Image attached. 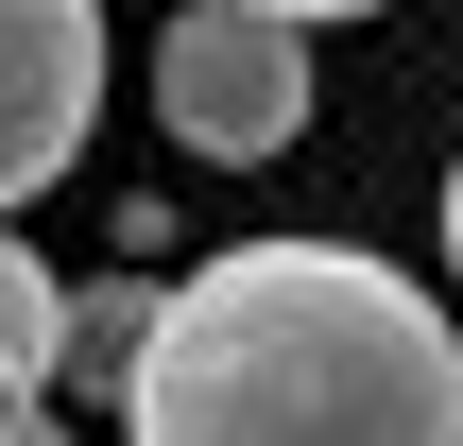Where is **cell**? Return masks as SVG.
<instances>
[{
	"label": "cell",
	"mask_w": 463,
	"mask_h": 446,
	"mask_svg": "<svg viewBox=\"0 0 463 446\" xmlns=\"http://www.w3.org/2000/svg\"><path fill=\"white\" fill-rule=\"evenodd\" d=\"M120 446H463V327L361 241H223L155 292Z\"/></svg>",
	"instance_id": "6da1fadb"
},
{
	"label": "cell",
	"mask_w": 463,
	"mask_h": 446,
	"mask_svg": "<svg viewBox=\"0 0 463 446\" xmlns=\"http://www.w3.org/2000/svg\"><path fill=\"white\" fill-rule=\"evenodd\" d=\"M155 120H172V155H206V172H275V155L309 138V34L258 17V0H189V17L155 34Z\"/></svg>",
	"instance_id": "7a4b0ae2"
},
{
	"label": "cell",
	"mask_w": 463,
	"mask_h": 446,
	"mask_svg": "<svg viewBox=\"0 0 463 446\" xmlns=\"http://www.w3.org/2000/svg\"><path fill=\"white\" fill-rule=\"evenodd\" d=\"M103 120V0H0V206H34Z\"/></svg>",
	"instance_id": "3957f363"
},
{
	"label": "cell",
	"mask_w": 463,
	"mask_h": 446,
	"mask_svg": "<svg viewBox=\"0 0 463 446\" xmlns=\"http://www.w3.org/2000/svg\"><path fill=\"white\" fill-rule=\"evenodd\" d=\"M137 344H155V275H86L69 327H52V395H120Z\"/></svg>",
	"instance_id": "277c9868"
},
{
	"label": "cell",
	"mask_w": 463,
	"mask_h": 446,
	"mask_svg": "<svg viewBox=\"0 0 463 446\" xmlns=\"http://www.w3.org/2000/svg\"><path fill=\"white\" fill-rule=\"evenodd\" d=\"M52 327H69V275L0 223V395H52Z\"/></svg>",
	"instance_id": "5b68a950"
},
{
	"label": "cell",
	"mask_w": 463,
	"mask_h": 446,
	"mask_svg": "<svg viewBox=\"0 0 463 446\" xmlns=\"http://www.w3.org/2000/svg\"><path fill=\"white\" fill-rule=\"evenodd\" d=\"M0 446H69V413L52 395H0Z\"/></svg>",
	"instance_id": "8992f818"
},
{
	"label": "cell",
	"mask_w": 463,
	"mask_h": 446,
	"mask_svg": "<svg viewBox=\"0 0 463 446\" xmlns=\"http://www.w3.org/2000/svg\"><path fill=\"white\" fill-rule=\"evenodd\" d=\"M258 17H292V34H326V17H378V0H258Z\"/></svg>",
	"instance_id": "52a82bcc"
},
{
	"label": "cell",
	"mask_w": 463,
	"mask_h": 446,
	"mask_svg": "<svg viewBox=\"0 0 463 446\" xmlns=\"http://www.w3.org/2000/svg\"><path fill=\"white\" fill-rule=\"evenodd\" d=\"M447 275H463V155H447Z\"/></svg>",
	"instance_id": "ba28073f"
}]
</instances>
